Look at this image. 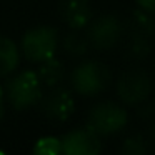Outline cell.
<instances>
[{"label": "cell", "instance_id": "1", "mask_svg": "<svg viewBox=\"0 0 155 155\" xmlns=\"http://www.w3.org/2000/svg\"><path fill=\"white\" fill-rule=\"evenodd\" d=\"M7 97L17 110H25L37 105L42 98V84L37 72H22L7 85Z\"/></svg>", "mask_w": 155, "mask_h": 155}, {"label": "cell", "instance_id": "2", "mask_svg": "<svg viewBox=\"0 0 155 155\" xmlns=\"http://www.w3.org/2000/svg\"><path fill=\"white\" fill-rule=\"evenodd\" d=\"M57 32L52 27H34L22 38V52L30 62H44L57 52Z\"/></svg>", "mask_w": 155, "mask_h": 155}, {"label": "cell", "instance_id": "3", "mask_svg": "<svg viewBox=\"0 0 155 155\" xmlns=\"http://www.w3.org/2000/svg\"><path fill=\"white\" fill-rule=\"evenodd\" d=\"M110 72L100 62H84L72 74V85L75 92L85 97H92L107 88Z\"/></svg>", "mask_w": 155, "mask_h": 155}, {"label": "cell", "instance_id": "4", "mask_svg": "<svg viewBox=\"0 0 155 155\" xmlns=\"http://www.w3.org/2000/svg\"><path fill=\"white\" fill-rule=\"evenodd\" d=\"M127 112L114 102H102L88 115V128L97 135H114L127 125Z\"/></svg>", "mask_w": 155, "mask_h": 155}, {"label": "cell", "instance_id": "5", "mask_svg": "<svg viewBox=\"0 0 155 155\" xmlns=\"http://www.w3.org/2000/svg\"><path fill=\"white\" fill-rule=\"evenodd\" d=\"M122 24L114 15H104L90 22L87 40L97 50H110L120 42Z\"/></svg>", "mask_w": 155, "mask_h": 155}, {"label": "cell", "instance_id": "6", "mask_svg": "<svg viewBox=\"0 0 155 155\" xmlns=\"http://www.w3.org/2000/svg\"><path fill=\"white\" fill-rule=\"evenodd\" d=\"M150 78L142 70H128L118 78L117 94L122 102L128 105H138L147 100L150 94Z\"/></svg>", "mask_w": 155, "mask_h": 155}, {"label": "cell", "instance_id": "7", "mask_svg": "<svg viewBox=\"0 0 155 155\" xmlns=\"http://www.w3.org/2000/svg\"><path fill=\"white\" fill-rule=\"evenodd\" d=\"M102 150L100 135L90 128H77L62 138V152L67 155H97Z\"/></svg>", "mask_w": 155, "mask_h": 155}, {"label": "cell", "instance_id": "8", "mask_svg": "<svg viewBox=\"0 0 155 155\" xmlns=\"http://www.w3.org/2000/svg\"><path fill=\"white\" fill-rule=\"evenodd\" d=\"M60 15L68 27L77 30L90 24L94 12L88 0H65L60 7Z\"/></svg>", "mask_w": 155, "mask_h": 155}, {"label": "cell", "instance_id": "9", "mask_svg": "<svg viewBox=\"0 0 155 155\" xmlns=\"http://www.w3.org/2000/svg\"><path fill=\"white\" fill-rule=\"evenodd\" d=\"M74 110H75V102L72 94L67 90H60V88L52 92L44 104V112L47 114V117L58 122L67 120L74 114Z\"/></svg>", "mask_w": 155, "mask_h": 155}, {"label": "cell", "instance_id": "10", "mask_svg": "<svg viewBox=\"0 0 155 155\" xmlns=\"http://www.w3.org/2000/svg\"><path fill=\"white\" fill-rule=\"evenodd\" d=\"M37 77L42 85L57 88L62 84V80L65 78V67L62 65V62L55 60L54 57L47 58V60L40 62V68L37 72Z\"/></svg>", "mask_w": 155, "mask_h": 155}, {"label": "cell", "instance_id": "11", "mask_svg": "<svg viewBox=\"0 0 155 155\" xmlns=\"http://www.w3.org/2000/svg\"><path fill=\"white\" fill-rule=\"evenodd\" d=\"M18 58L20 54L15 42L7 37H0V77L12 74L18 65Z\"/></svg>", "mask_w": 155, "mask_h": 155}, {"label": "cell", "instance_id": "12", "mask_svg": "<svg viewBox=\"0 0 155 155\" xmlns=\"http://www.w3.org/2000/svg\"><path fill=\"white\" fill-rule=\"evenodd\" d=\"M155 14L147 12L143 8L134 12L130 22V34H137V35H145V37H150L155 32Z\"/></svg>", "mask_w": 155, "mask_h": 155}, {"label": "cell", "instance_id": "13", "mask_svg": "<svg viewBox=\"0 0 155 155\" xmlns=\"http://www.w3.org/2000/svg\"><path fill=\"white\" fill-rule=\"evenodd\" d=\"M88 47H90V44H88L87 37H84V35L80 34H70L67 35V37L64 38V48L67 54L74 55V57H77V55H84L85 52L88 50Z\"/></svg>", "mask_w": 155, "mask_h": 155}, {"label": "cell", "instance_id": "14", "mask_svg": "<svg viewBox=\"0 0 155 155\" xmlns=\"http://www.w3.org/2000/svg\"><path fill=\"white\" fill-rule=\"evenodd\" d=\"M130 42H128V54L135 58H145L150 54V37L145 35H137V34H130Z\"/></svg>", "mask_w": 155, "mask_h": 155}, {"label": "cell", "instance_id": "15", "mask_svg": "<svg viewBox=\"0 0 155 155\" xmlns=\"http://www.w3.org/2000/svg\"><path fill=\"white\" fill-rule=\"evenodd\" d=\"M34 152L38 155H58L62 153V140L57 137H44L35 143Z\"/></svg>", "mask_w": 155, "mask_h": 155}, {"label": "cell", "instance_id": "16", "mask_svg": "<svg viewBox=\"0 0 155 155\" xmlns=\"http://www.w3.org/2000/svg\"><path fill=\"white\" fill-rule=\"evenodd\" d=\"M120 152L122 153H127V155H142V153H147L148 152V143L143 137H140V135L130 137L124 142Z\"/></svg>", "mask_w": 155, "mask_h": 155}, {"label": "cell", "instance_id": "17", "mask_svg": "<svg viewBox=\"0 0 155 155\" xmlns=\"http://www.w3.org/2000/svg\"><path fill=\"white\" fill-rule=\"evenodd\" d=\"M137 4H138V7H140V8L155 14V0H137Z\"/></svg>", "mask_w": 155, "mask_h": 155}, {"label": "cell", "instance_id": "18", "mask_svg": "<svg viewBox=\"0 0 155 155\" xmlns=\"http://www.w3.org/2000/svg\"><path fill=\"white\" fill-rule=\"evenodd\" d=\"M4 117V95H2V88H0V120Z\"/></svg>", "mask_w": 155, "mask_h": 155}, {"label": "cell", "instance_id": "19", "mask_svg": "<svg viewBox=\"0 0 155 155\" xmlns=\"http://www.w3.org/2000/svg\"><path fill=\"white\" fill-rule=\"evenodd\" d=\"M152 142L155 143V124L152 125Z\"/></svg>", "mask_w": 155, "mask_h": 155}]
</instances>
